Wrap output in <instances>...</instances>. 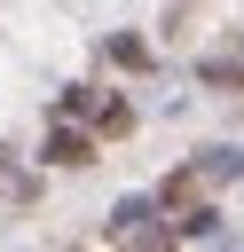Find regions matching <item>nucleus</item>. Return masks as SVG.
<instances>
[{
	"label": "nucleus",
	"instance_id": "f257e3e1",
	"mask_svg": "<svg viewBox=\"0 0 244 252\" xmlns=\"http://www.w3.org/2000/svg\"><path fill=\"white\" fill-rule=\"evenodd\" d=\"M87 158H94V142H87V134H71V126H63V134H47V165H87Z\"/></svg>",
	"mask_w": 244,
	"mask_h": 252
}]
</instances>
